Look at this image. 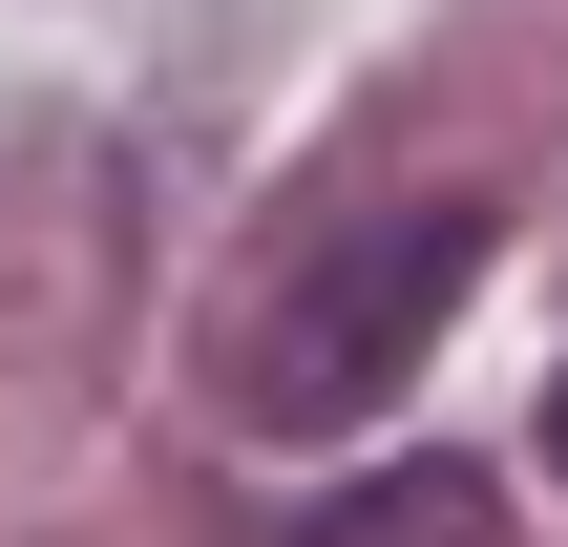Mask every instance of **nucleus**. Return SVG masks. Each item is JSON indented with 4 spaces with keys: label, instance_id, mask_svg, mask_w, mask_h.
<instances>
[{
    "label": "nucleus",
    "instance_id": "2",
    "mask_svg": "<svg viewBox=\"0 0 568 547\" xmlns=\"http://www.w3.org/2000/svg\"><path fill=\"white\" fill-rule=\"evenodd\" d=\"M295 547H506V485L422 443V464H358V485H337V506H316Z\"/></svg>",
    "mask_w": 568,
    "mask_h": 547
},
{
    "label": "nucleus",
    "instance_id": "1",
    "mask_svg": "<svg viewBox=\"0 0 568 547\" xmlns=\"http://www.w3.org/2000/svg\"><path fill=\"white\" fill-rule=\"evenodd\" d=\"M464 274H485V211H464V190H422V211H358V232H316V253H295V295L253 316L232 401H253L274 443H337V422H379V401L422 379V337L464 316Z\"/></svg>",
    "mask_w": 568,
    "mask_h": 547
},
{
    "label": "nucleus",
    "instance_id": "3",
    "mask_svg": "<svg viewBox=\"0 0 568 547\" xmlns=\"http://www.w3.org/2000/svg\"><path fill=\"white\" fill-rule=\"evenodd\" d=\"M548 464H568V379H548Z\"/></svg>",
    "mask_w": 568,
    "mask_h": 547
}]
</instances>
